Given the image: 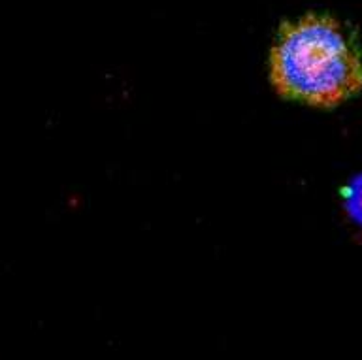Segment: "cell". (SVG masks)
Returning a JSON list of instances; mask_svg holds the SVG:
<instances>
[{"mask_svg":"<svg viewBox=\"0 0 362 360\" xmlns=\"http://www.w3.org/2000/svg\"><path fill=\"white\" fill-rule=\"evenodd\" d=\"M268 74L285 100L334 110L362 93V50L345 23L328 13H305L279 27Z\"/></svg>","mask_w":362,"mask_h":360,"instance_id":"6da1fadb","label":"cell"},{"mask_svg":"<svg viewBox=\"0 0 362 360\" xmlns=\"http://www.w3.org/2000/svg\"><path fill=\"white\" fill-rule=\"evenodd\" d=\"M347 206H349L351 215L362 225V178H358L351 185L349 197H347Z\"/></svg>","mask_w":362,"mask_h":360,"instance_id":"7a4b0ae2","label":"cell"}]
</instances>
